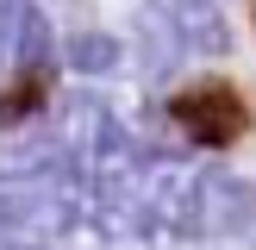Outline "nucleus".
<instances>
[{
    "instance_id": "1",
    "label": "nucleus",
    "mask_w": 256,
    "mask_h": 250,
    "mask_svg": "<svg viewBox=\"0 0 256 250\" xmlns=\"http://www.w3.org/2000/svg\"><path fill=\"white\" fill-rule=\"evenodd\" d=\"M169 119H175V132H182L188 144L232 150V144H244L256 132V100L232 75H194V82H182L169 94Z\"/></svg>"
},
{
    "instance_id": "2",
    "label": "nucleus",
    "mask_w": 256,
    "mask_h": 250,
    "mask_svg": "<svg viewBox=\"0 0 256 250\" xmlns=\"http://www.w3.org/2000/svg\"><path fill=\"white\" fill-rule=\"evenodd\" d=\"M112 56H119V44L100 38V32H88V38H75V44H69V62H75V69H88V75L112 69Z\"/></svg>"
},
{
    "instance_id": "3",
    "label": "nucleus",
    "mask_w": 256,
    "mask_h": 250,
    "mask_svg": "<svg viewBox=\"0 0 256 250\" xmlns=\"http://www.w3.org/2000/svg\"><path fill=\"white\" fill-rule=\"evenodd\" d=\"M250 19H256V0H250Z\"/></svg>"
}]
</instances>
